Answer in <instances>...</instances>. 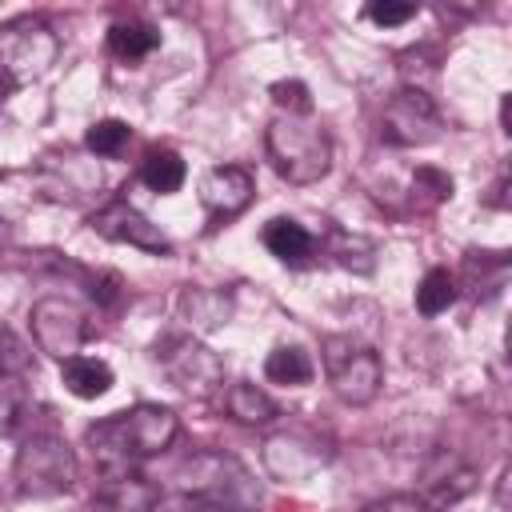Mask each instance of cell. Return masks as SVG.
<instances>
[{"instance_id":"6da1fadb","label":"cell","mask_w":512,"mask_h":512,"mask_svg":"<svg viewBox=\"0 0 512 512\" xmlns=\"http://www.w3.org/2000/svg\"><path fill=\"white\" fill-rule=\"evenodd\" d=\"M176 432H180V420L172 408L136 404V408L96 420L84 432V444H88L96 468L104 472V480H116V476H132L140 460L160 456L176 440Z\"/></svg>"},{"instance_id":"7a4b0ae2","label":"cell","mask_w":512,"mask_h":512,"mask_svg":"<svg viewBox=\"0 0 512 512\" xmlns=\"http://www.w3.org/2000/svg\"><path fill=\"white\" fill-rule=\"evenodd\" d=\"M268 160L280 180L288 184H316L332 168V140L312 116H276L264 132Z\"/></svg>"},{"instance_id":"3957f363","label":"cell","mask_w":512,"mask_h":512,"mask_svg":"<svg viewBox=\"0 0 512 512\" xmlns=\"http://www.w3.org/2000/svg\"><path fill=\"white\" fill-rule=\"evenodd\" d=\"M12 476H16L20 496H36V500L40 496H60L76 484V456H72V448L60 432L44 428V432L24 436Z\"/></svg>"},{"instance_id":"277c9868","label":"cell","mask_w":512,"mask_h":512,"mask_svg":"<svg viewBox=\"0 0 512 512\" xmlns=\"http://www.w3.org/2000/svg\"><path fill=\"white\" fill-rule=\"evenodd\" d=\"M60 56V36L40 16H16L0 24V76L12 88L40 80Z\"/></svg>"},{"instance_id":"5b68a950","label":"cell","mask_w":512,"mask_h":512,"mask_svg":"<svg viewBox=\"0 0 512 512\" xmlns=\"http://www.w3.org/2000/svg\"><path fill=\"white\" fill-rule=\"evenodd\" d=\"M160 372L184 392V396H196V400H208L212 392L224 388V360L200 344L192 332H164L152 348Z\"/></svg>"},{"instance_id":"8992f818","label":"cell","mask_w":512,"mask_h":512,"mask_svg":"<svg viewBox=\"0 0 512 512\" xmlns=\"http://www.w3.org/2000/svg\"><path fill=\"white\" fill-rule=\"evenodd\" d=\"M324 372L344 404H372L384 384V364L376 348L352 336H324Z\"/></svg>"},{"instance_id":"52a82bcc","label":"cell","mask_w":512,"mask_h":512,"mask_svg":"<svg viewBox=\"0 0 512 512\" xmlns=\"http://www.w3.org/2000/svg\"><path fill=\"white\" fill-rule=\"evenodd\" d=\"M28 324H32V340L40 352L56 356V360H68V356H80V348L88 344L92 336V320L80 304L64 300V296H44L32 304L28 312Z\"/></svg>"},{"instance_id":"ba28073f","label":"cell","mask_w":512,"mask_h":512,"mask_svg":"<svg viewBox=\"0 0 512 512\" xmlns=\"http://www.w3.org/2000/svg\"><path fill=\"white\" fill-rule=\"evenodd\" d=\"M380 136L396 148H424L440 136V112L420 88H400L380 116Z\"/></svg>"},{"instance_id":"9c48e42d","label":"cell","mask_w":512,"mask_h":512,"mask_svg":"<svg viewBox=\"0 0 512 512\" xmlns=\"http://www.w3.org/2000/svg\"><path fill=\"white\" fill-rule=\"evenodd\" d=\"M92 232L112 240V244H132L148 256H172V240L160 232V224H152L140 208H132L124 196H112L104 208L92 212Z\"/></svg>"},{"instance_id":"30bf717a","label":"cell","mask_w":512,"mask_h":512,"mask_svg":"<svg viewBox=\"0 0 512 512\" xmlns=\"http://www.w3.org/2000/svg\"><path fill=\"white\" fill-rule=\"evenodd\" d=\"M252 196H256V180L240 164H216L200 180V204H204L212 224H224V220L240 216L252 204Z\"/></svg>"},{"instance_id":"8fae6325","label":"cell","mask_w":512,"mask_h":512,"mask_svg":"<svg viewBox=\"0 0 512 512\" xmlns=\"http://www.w3.org/2000/svg\"><path fill=\"white\" fill-rule=\"evenodd\" d=\"M40 184L56 188V200H80L100 188V168L76 152H56V156H44Z\"/></svg>"},{"instance_id":"7c38bea8","label":"cell","mask_w":512,"mask_h":512,"mask_svg":"<svg viewBox=\"0 0 512 512\" xmlns=\"http://www.w3.org/2000/svg\"><path fill=\"white\" fill-rule=\"evenodd\" d=\"M316 448H320L316 440L284 432V436H272L264 444V464L280 480H300V476H308V472H316L324 464V452H316Z\"/></svg>"},{"instance_id":"4fadbf2b","label":"cell","mask_w":512,"mask_h":512,"mask_svg":"<svg viewBox=\"0 0 512 512\" xmlns=\"http://www.w3.org/2000/svg\"><path fill=\"white\" fill-rule=\"evenodd\" d=\"M260 240H264V248H268V252H272L280 264H288V268L308 264V260H312V252H316L312 232H308L304 224L288 220V216L268 220V224H264V232H260Z\"/></svg>"},{"instance_id":"5bb4252c","label":"cell","mask_w":512,"mask_h":512,"mask_svg":"<svg viewBox=\"0 0 512 512\" xmlns=\"http://www.w3.org/2000/svg\"><path fill=\"white\" fill-rule=\"evenodd\" d=\"M60 380H64V388L72 396L96 400V396H104L112 388V368L104 360H96V356H68V360H60Z\"/></svg>"},{"instance_id":"9a60e30c","label":"cell","mask_w":512,"mask_h":512,"mask_svg":"<svg viewBox=\"0 0 512 512\" xmlns=\"http://www.w3.org/2000/svg\"><path fill=\"white\" fill-rule=\"evenodd\" d=\"M184 160L176 148H148L144 160H140V184H148L156 196H172L184 188Z\"/></svg>"},{"instance_id":"2e32d148","label":"cell","mask_w":512,"mask_h":512,"mask_svg":"<svg viewBox=\"0 0 512 512\" xmlns=\"http://www.w3.org/2000/svg\"><path fill=\"white\" fill-rule=\"evenodd\" d=\"M156 48H160V32L144 20H120L108 28V52L124 64H136V60L152 56Z\"/></svg>"},{"instance_id":"e0dca14e","label":"cell","mask_w":512,"mask_h":512,"mask_svg":"<svg viewBox=\"0 0 512 512\" xmlns=\"http://www.w3.org/2000/svg\"><path fill=\"white\" fill-rule=\"evenodd\" d=\"M180 312H184V320L192 324V328H220V324H228V316H232V296H224V292H216V288H184V296H180Z\"/></svg>"},{"instance_id":"ac0fdd59","label":"cell","mask_w":512,"mask_h":512,"mask_svg":"<svg viewBox=\"0 0 512 512\" xmlns=\"http://www.w3.org/2000/svg\"><path fill=\"white\" fill-rule=\"evenodd\" d=\"M224 404H228V416H236L240 424H272V420L280 416L276 400H272L264 388H256L252 380H236V384L228 388Z\"/></svg>"},{"instance_id":"d6986e66","label":"cell","mask_w":512,"mask_h":512,"mask_svg":"<svg viewBox=\"0 0 512 512\" xmlns=\"http://www.w3.org/2000/svg\"><path fill=\"white\" fill-rule=\"evenodd\" d=\"M312 360H308V352L304 348H296V344H280V348H272L268 352V360H264V376L272 380V384H288V388H300V384H308L312 380Z\"/></svg>"},{"instance_id":"ffe728a7","label":"cell","mask_w":512,"mask_h":512,"mask_svg":"<svg viewBox=\"0 0 512 512\" xmlns=\"http://www.w3.org/2000/svg\"><path fill=\"white\" fill-rule=\"evenodd\" d=\"M456 300V276L448 268H428L424 280L416 284V308L420 316H440Z\"/></svg>"},{"instance_id":"44dd1931","label":"cell","mask_w":512,"mask_h":512,"mask_svg":"<svg viewBox=\"0 0 512 512\" xmlns=\"http://www.w3.org/2000/svg\"><path fill=\"white\" fill-rule=\"evenodd\" d=\"M32 412V396H28V376H0V436L16 432Z\"/></svg>"},{"instance_id":"7402d4cb","label":"cell","mask_w":512,"mask_h":512,"mask_svg":"<svg viewBox=\"0 0 512 512\" xmlns=\"http://www.w3.org/2000/svg\"><path fill=\"white\" fill-rule=\"evenodd\" d=\"M132 140V128L124 120H96L88 132H84V148L92 156H120L124 144Z\"/></svg>"},{"instance_id":"603a6c76","label":"cell","mask_w":512,"mask_h":512,"mask_svg":"<svg viewBox=\"0 0 512 512\" xmlns=\"http://www.w3.org/2000/svg\"><path fill=\"white\" fill-rule=\"evenodd\" d=\"M28 372H32V348L16 332L0 328V376L16 380V376H28Z\"/></svg>"},{"instance_id":"cb8c5ba5","label":"cell","mask_w":512,"mask_h":512,"mask_svg":"<svg viewBox=\"0 0 512 512\" xmlns=\"http://www.w3.org/2000/svg\"><path fill=\"white\" fill-rule=\"evenodd\" d=\"M268 92L284 116H312V92L304 80H276Z\"/></svg>"},{"instance_id":"d4e9b609","label":"cell","mask_w":512,"mask_h":512,"mask_svg":"<svg viewBox=\"0 0 512 512\" xmlns=\"http://www.w3.org/2000/svg\"><path fill=\"white\" fill-rule=\"evenodd\" d=\"M412 188L428 200V208L432 204H440V200H448L452 196V176L448 172H440V168H416V176H412Z\"/></svg>"},{"instance_id":"484cf974","label":"cell","mask_w":512,"mask_h":512,"mask_svg":"<svg viewBox=\"0 0 512 512\" xmlns=\"http://www.w3.org/2000/svg\"><path fill=\"white\" fill-rule=\"evenodd\" d=\"M416 4H368L364 8V16L372 20V24H380V28H396V24H408V20H416Z\"/></svg>"},{"instance_id":"4316f807","label":"cell","mask_w":512,"mask_h":512,"mask_svg":"<svg viewBox=\"0 0 512 512\" xmlns=\"http://www.w3.org/2000/svg\"><path fill=\"white\" fill-rule=\"evenodd\" d=\"M364 512H432L420 496H384V500H372Z\"/></svg>"},{"instance_id":"83f0119b","label":"cell","mask_w":512,"mask_h":512,"mask_svg":"<svg viewBox=\"0 0 512 512\" xmlns=\"http://www.w3.org/2000/svg\"><path fill=\"white\" fill-rule=\"evenodd\" d=\"M8 244V228H4V220H0V248Z\"/></svg>"}]
</instances>
